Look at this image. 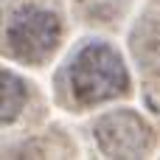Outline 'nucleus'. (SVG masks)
I'll list each match as a JSON object with an SVG mask.
<instances>
[{
  "label": "nucleus",
  "instance_id": "obj_4",
  "mask_svg": "<svg viewBox=\"0 0 160 160\" xmlns=\"http://www.w3.org/2000/svg\"><path fill=\"white\" fill-rule=\"evenodd\" d=\"M132 48L149 73H160V17H155V22H143V28L138 25Z\"/></svg>",
  "mask_w": 160,
  "mask_h": 160
},
{
  "label": "nucleus",
  "instance_id": "obj_2",
  "mask_svg": "<svg viewBox=\"0 0 160 160\" xmlns=\"http://www.w3.org/2000/svg\"><path fill=\"white\" fill-rule=\"evenodd\" d=\"M62 22L59 11L45 3H20L6 22V51L22 62H42L59 45Z\"/></svg>",
  "mask_w": 160,
  "mask_h": 160
},
{
  "label": "nucleus",
  "instance_id": "obj_5",
  "mask_svg": "<svg viewBox=\"0 0 160 160\" xmlns=\"http://www.w3.org/2000/svg\"><path fill=\"white\" fill-rule=\"evenodd\" d=\"M22 82L14 73H3V121H11L20 112V98H22Z\"/></svg>",
  "mask_w": 160,
  "mask_h": 160
},
{
  "label": "nucleus",
  "instance_id": "obj_3",
  "mask_svg": "<svg viewBox=\"0 0 160 160\" xmlns=\"http://www.w3.org/2000/svg\"><path fill=\"white\" fill-rule=\"evenodd\" d=\"M141 124L143 121H138L129 112H112V115L101 118L98 132H96L101 149L115 158H138L141 152L149 149V141H152L149 132H132Z\"/></svg>",
  "mask_w": 160,
  "mask_h": 160
},
{
  "label": "nucleus",
  "instance_id": "obj_1",
  "mask_svg": "<svg viewBox=\"0 0 160 160\" xmlns=\"http://www.w3.org/2000/svg\"><path fill=\"white\" fill-rule=\"evenodd\" d=\"M129 79L115 48L107 42H84L62 70V90L73 107H93L127 93Z\"/></svg>",
  "mask_w": 160,
  "mask_h": 160
}]
</instances>
